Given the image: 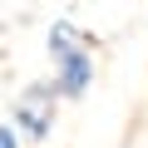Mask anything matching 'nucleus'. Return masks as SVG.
<instances>
[{
	"label": "nucleus",
	"instance_id": "obj_1",
	"mask_svg": "<svg viewBox=\"0 0 148 148\" xmlns=\"http://www.w3.org/2000/svg\"><path fill=\"white\" fill-rule=\"evenodd\" d=\"M45 49H49V64H54V74H49L54 94L59 99H84L89 84H94V74H99V59H94L99 40L89 30H79L74 20H49Z\"/></svg>",
	"mask_w": 148,
	"mask_h": 148
},
{
	"label": "nucleus",
	"instance_id": "obj_2",
	"mask_svg": "<svg viewBox=\"0 0 148 148\" xmlns=\"http://www.w3.org/2000/svg\"><path fill=\"white\" fill-rule=\"evenodd\" d=\"M54 114H59V94H54L49 79L25 84V89L15 94V104H10V123H15V133H20L25 143H49Z\"/></svg>",
	"mask_w": 148,
	"mask_h": 148
},
{
	"label": "nucleus",
	"instance_id": "obj_3",
	"mask_svg": "<svg viewBox=\"0 0 148 148\" xmlns=\"http://www.w3.org/2000/svg\"><path fill=\"white\" fill-rule=\"evenodd\" d=\"M0 148H25V138L15 133V123H0Z\"/></svg>",
	"mask_w": 148,
	"mask_h": 148
}]
</instances>
